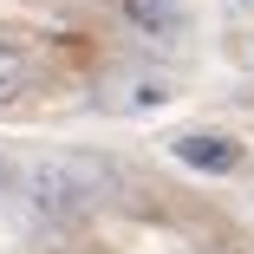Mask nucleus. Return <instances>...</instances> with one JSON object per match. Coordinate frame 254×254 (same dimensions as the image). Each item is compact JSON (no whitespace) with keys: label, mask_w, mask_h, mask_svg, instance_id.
Wrapping results in <instances>:
<instances>
[{"label":"nucleus","mask_w":254,"mask_h":254,"mask_svg":"<svg viewBox=\"0 0 254 254\" xmlns=\"http://www.w3.org/2000/svg\"><path fill=\"white\" fill-rule=\"evenodd\" d=\"M105 189H111V170H98L91 157H39L26 170V209L46 222H72V215H91Z\"/></svg>","instance_id":"obj_1"},{"label":"nucleus","mask_w":254,"mask_h":254,"mask_svg":"<svg viewBox=\"0 0 254 254\" xmlns=\"http://www.w3.org/2000/svg\"><path fill=\"white\" fill-rule=\"evenodd\" d=\"M170 157L183 170H195V176H235L241 170V143L222 137V130H189V137L170 143Z\"/></svg>","instance_id":"obj_2"},{"label":"nucleus","mask_w":254,"mask_h":254,"mask_svg":"<svg viewBox=\"0 0 254 254\" xmlns=\"http://www.w3.org/2000/svg\"><path fill=\"white\" fill-rule=\"evenodd\" d=\"M33 85V65H26V53L13 39H0V105H13V98Z\"/></svg>","instance_id":"obj_3"},{"label":"nucleus","mask_w":254,"mask_h":254,"mask_svg":"<svg viewBox=\"0 0 254 254\" xmlns=\"http://www.w3.org/2000/svg\"><path fill=\"white\" fill-rule=\"evenodd\" d=\"M130 13L143 26H176V7H170V0H130Z\"/></svg>","instance_id":"obj_4"},{"label":"nucleus","mask_w":254,"mask_h":254,"mask_svg":"<svg viewBox=\"0 0 254 254\" xmlns=\"http://www.w3.org/2000/svg\"><path fill=\"white\" fill-rule=\"evenodd\" d=\"M0 183H7V163H0Z\"/></svg>","instance_id":"obj_5"}]
</instances>
